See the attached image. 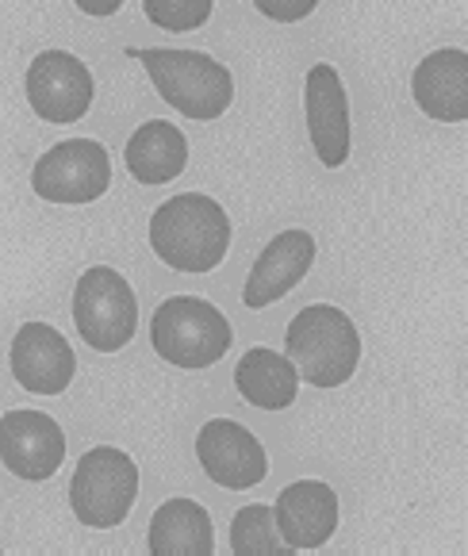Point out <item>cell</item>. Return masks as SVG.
<instances>
[{
    "mask_svg": "<svg viewBox=\"0 0 468 556\" xmlns=\"http://www.w3.org/2000/svg\"><path fill=\"white\" fill-rule=\"evenodd\" d=\"M150 245L169 269L204 277L230 250V215L204 192L169 197L150 215Z\"/></svg>",
    "mask_w": 468,
    "mask_h": 556,
    "instance_id": "6da1fadb",
    "label": "cell"
},
{
    "mask_svg": "<svg viewBox=\"0 0 468 556\" xmlns=\"http://www.w3.org/2000/svg\"><path fill=\"white\" fill-rule=\"evenodd\" d=\"M127 58L142 62L154 81V92L192 123H212L227 115L235 100V77L223 62L204 50H165V47H127Z\"/></svg>",
    "mask_w": 468,
    "mask_h": 556,
    "instance_id": "7a4b0ae2",
    "label": "cell"
},
{
    "mask_svg": "<svg viewBox=\"0 0 468 556\" xmlns=\"http://www.w3.org/2000/svg\"><path fill=\"white\" fill-rule=\"evenodd\" d=\"M284 350V357L296 365L300 380L322 388V392L350 384V377L362 365V334H357L354 319L330 303L300 307L296 319L288 323Z\"/></svg>",
    "mask_w": 468,
    "mask_h": 556,
    "instance_id": "3957f363",
    "label": "cell"
},
{
    "mask_svg": "<svg viewBox=\"0 0 468 556\" xmlns=\"http://www.w3.org/2000/svg\"><path fill=\"white\" fill-rule=\"evenodd\" d=\"M150 342L165 365L197 372L227 357L235 330L215 303L197 295H169L150 319Z\"/></svg>",
    "mask_w": 468,
    "mask_h": 556,
    "instance_id": "277c9868",
    "label": "cell"
},
{
    "mask_svg": "<svg viewBox=\"0 0 468 556\" xmlns=\"http://www.w3.org/2000/svg\"><path fill=\"white\" fill-rule=\"evenodd\" d=\"M139 500V465L115 445H97L74 468L69 507L89 530H115Z\"/></svg>",
    "mask_w": 468,
    "mask_h": 556,
    "instance_id": "5b68a950",
    "label": "cell"
},
{
    "mask_svg": "<svg viewBox=\"0 0 468 556\" xmlns=\"http://www.w3.org/2000/svg\"><path fill=\"white\" fill-rule=\"evenodd\" d=\"M74 327L97 353H119L139 330V300L124 273L92 265L74 285Z\"/></svg>",
    "mask_w": 468,
    "mask_h": 556,
    "instance_id": "8992f818",
    "label": "cell"
},
{
    "mask_svg": "<svg viewBox=\"0 0 468 556\" xmlns=\"http://www.w3.org/2000/svg\"><path fill=\"white\" fill-rule=\"evenodd\" d=\"M112 185V157L97 139H66L35 162L31 189L47 204H97Z\"/></svg>",
    "mask_w": 468,
    "mask_h": 556,
    "instance_id": "52a82bcc",
    "label": "cell"
},
{
    "mask_svg": "<svg viewBox=\"0 0 468 556\" xmlns=\"http://www.w3.org/2000/svg\"><path fill=\"white\" fill-rule=\"evenodd\" d=\"M24 92L31 112L42 123H77L92 108L97 85L81 58L69 50H42L31 58L24 77Z\"/></svg>",
    "mask_w": 468,
    "mask_h": 556,
    "instance_id": "ba28073f",
    "label": "cell"
},
{
    "mask_svg": "<svg viewBox=\"0 0 468 556\" xmlns=\"http://www.w3.org/2000/svg\"><path fill=\"white\" fill-rule=\"evenodd\" d=\"M197 460L212 483L227 491H250L269 476V457L254 430L230 418H212L197 434Z\"/></svg>",
    "mask_w": 468,
    "mask_h": 556,
    "instance_id": "9c48e42d",
    "label": "cell"
},
{
    "mask_svg": "<svg viewBox=\"0 0 468 556\" xmlns=\"http://www.w3.org/2000/svg\"><path fill=\"white\" fill-rule=\"evenodd\" d=\"M0 460L16 480L42 483L66 460V434L42 410H9L0 418Z\"/></svg>",
    "mask_w": 468,
    "mask_h": 556,
    "instance_id": "30bf717a",
    "label": "cell"
},
{
    "mask_svg": "<svg viewBox=\"0 0 468 556\" xmlns=\"http://www.w3.org/2000/svg\"><path fill=\"white\" fill-rule=\"evenodd\" d=\"M304 112H307V135L319 165L342 169L350 162V97H345L342 74L330 62H315L304 81Z\"/></svg>",
    "mask_w": 468,
    "mask_h": 556,
    "instance_id": "8fae6325",
    "label": "cell"
},
{
    "mask_svg": "<svg viewBox=\"0 0 468 556\" xmlns=\"http://www.w3.org/2000/svg\"><path fill=\"white\" fill-rule=\"evenodd\" d=\"M12 377L31 395H62L74 384V345L47 323H24L12 338Z\"/></svg>",
    "mask_w": 468,
    "mask_h": 556,
    "instance_id": "7c38bea8",
    "label": "cell"
},
{
    "mask_svg": "<svg viewBox=\"0 0 468 556\" xmlns=\"http://www.w3.org/2000/svg\"><path fill=\"white\" fill-rule=\"evenodd\" d=\"M315 250L319 245H315V238L307 230H280L257 254L254 269L246 277V288H242V303H246L250 312H262V307H273L277 300H284L312 273Z\"/></svg>",
    "mask_w": 468,
    "mask_h": 556,
    "instance_id": "4fadbf2b",
    "label": "cell"
},
{
    "mask_svg": "<svg viewBox=\"0 0 468 556\" xmlns=\"http://www.w3.org/2000/svg\"><path fill=\"white\" fill-rule=\"evenodd\" d=\"M273 518L288 548H322L338 530V495L322 480H296L277 495Z\"/></svg>",
    "mask_w": 468,
    "mask_h": 556,
    "instance_id": "5bb4252c",
    "label": "cell"
},
{
    "mask_svg": "<svg viewBox=\"0 0 468 556\" xmlns=\"http://www.w3.org/2000/svg\"><path fill=\"white\" fill-rule=\"evenodd\" d=\"M412 97L419 112L434 123L468 119V54L457 47L434 50L415 66Z\"/></svg>",
    "mask_w": 468,
    "mask_h": 556,
    "instance_id": "9a60e30c",
    "label": "cell"
},
{
    "mask_svg": "<svg viewBox=\"0 0 468 556\" xmlns=\"http://www.w3.org/2000/svg\"><path fill=\"white\" fill-rule=\"evenodd\" d=\"M127 169L139 185H169L189 165V139L177 123L147 119L127 139Z\"/></svg>",
    "mask_w": 468,
    "mask_h": 556,
    "instance_id": "2e32d148",
    "label": "cell"
},
{
    "mask_svg": "<svg viewBox=\"0 0 468 556\" xmlns=\"http://www.w3.org/2000/svg\"><path fill=\"white\" fill-rule=\"evenodd\" d=\"M147 545L154 556H212L215 526L197 500H165L150 518Z\"/></svg>",
    "mask_w": 468,
    "mask_h": 556,
    "instance_id": "e0dca14e",
    "label": "cell"
},
{
    "mask_svg": "<svg viewBox=\"0 0 468 556\" xmlns=\"http://www.w3.org/2000/svg\"><path fill=\"white\" fill-rule=\"evenodd\" d=\"M235 388H239V395L250 407L284 410L300 395V372L284 353L269 350V345H254L235 365Z\"/></svg>",
    "mask_w": 468,
    "mask_h": 556,
    "instance_id": "ac0fdd59",
    "label": "cell"
},
{
    "mask_svg": "<svg viewBox=\"0 0 468 556\" xmlns=\"http://www.w3.org/2000/svg\"><path fill=\"white\" fill-rule=\"evenodd\" d=\"M230 553L239 556H280V553H292L284 545L277 530V518H273V507H242L230 522Z\"/></svg>",
    "mask_w": 468,
    "mask_h": 556,
    "instance_id": "d6986e66",
    "label": "cell"
},
{
    "mask_svg": "<svg viewBox=\"0 0 468 556\" xmlns=\"http://www.w3.org/2000/svg\"><path fill=\"white\" fill-rule=\"evenodd\" d=\"M215 0H142V12L154 27L173 35H189L212 20Z\"/></svg>",
    "mask_w": 468,
    "mask_h": 556,
    "instance_id": "ffe728a7",
    "label": "cell"
},
{
    "mask_svg": "<svg viewBox=\"0 0 468 556\" xmlns=\"http://www.w3.org/2000/svg\"><path fill=\"white\" fill-rule=\"evenodd\" d=\"M254 9L273 24H300L319 9V0H254Z\"/></svg>",
    "mask_w": 468,
    "mask_h": 556,
    "instance_id": "44dd1931",
    "label": "cell"
},
{
    "mask_svg": "<svg viewBox=\"0 0 468 556\" xmlns=\"http://www.w3.org/2000/svg\"><path fill=\"white\" fill-rule=\"evenodd\" d=\"M74 4L92 20H107V16H115V12L124 9V0H74Z\"/></svg>",
    "mask_w": 468,
    "mask_h": 556,
    "instance_id": "7402d4cb",
    "label": "cell"
}]
</instances>
